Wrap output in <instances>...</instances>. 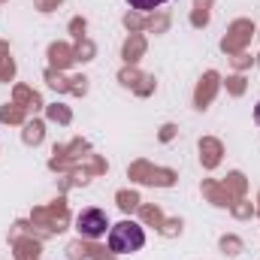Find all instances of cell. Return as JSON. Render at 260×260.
<instances>
[{
    "mask_svg": "<svg viewBox=\"0 0 260 260\" xmlns=\"http://www.w3.org/2000/svg\"><path fill=\"white\" fill-rule=\"evenodd\" d=\"M145 245V230L136 221H118L109 227V248L115 254H130Z\"/></svg>",
    "mask_w": 260,
    "mask_h": 260,
    "instance_id": "cell-1",
    "label": "cell"
},
{
    "mask_svg": "<svg viewBox=\"0 0 260 260\" xmlns=\"http://www.w3.org/2000/svg\"><path fill=\"white\" fill-rule=\"evenodd\" d=\"M254 121H257V124H260V103H257V106H254Z\"/></svg>",
    "mask_w": 260,
    "mask_h": 260,
    "instance_id": "cell-4",
    "label": "cell"
},
{
    "mask_svg": "<svg viewBox=\"0 0 260 260\" xmlns=\"http://www.w3.org/2000/svg\"><path fill=\"white\" fill-rule=\"evenodd\" d=\"M76 230H79L85 239H100V236H106V230H109L106 212H103V209H85V212H79Z\"/></svg>",
    "mask_w": 260,
    "mask_h": 260,
    "instance_id": "cell-2",
    "label": "cell"
},
{
    "mask_svg": "<svg viewBox=\"0 0 260 260\" xmlns=\"http://www.w3.org/2000/svg\"><path fill=\"white\" fill-rule=\"evenodd\" d=\"M130 9H139V12H148V9H157V6H164L167 0H127Z\"/></svg>",
    "mask_w": 260,
    "mask_h": 260,
    "instance_id": "cell-3",
    "label": "cell"
}]
</instances>
